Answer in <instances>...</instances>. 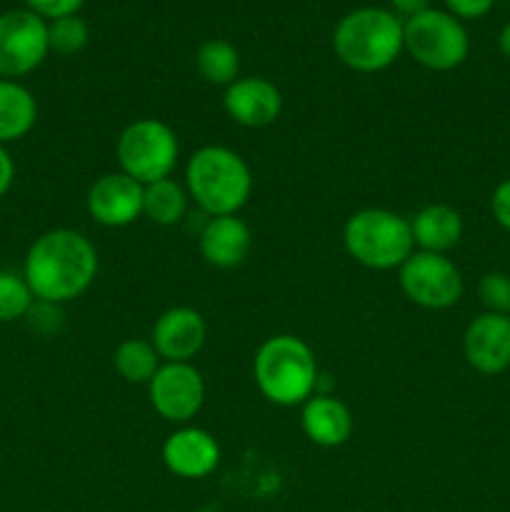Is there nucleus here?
<instances>
[{
	"mask_svg": "<svg viewBox=\"0 0 510 512\" xmlns=\"http://www.w3.org/2000/svg\"><path fill=\"white\" fill-rule=\"evenodd\" d=\"M98 250L73 228L38 235L25 253L23 278L35 300L65 305L80 298L98 278Z\"/></svg>",
	"mask_w": 510,
	"mask_h": 512,
	"instance_id": "nucleus-1",
	"label": "nucleus"
},
{
	"mask_svg": "<svg viewBox=\"0 0 510 512\" xmlns=\"http://www.w3.org/2000/svg\"><path fill=\"white\" fill-rule=\"evenodd\" d=\"M260 395L280 408H295L318 393V360L313 348L295 335H270L253 358Z\"/></svg>",
	"mask_w": 510,
	"mask_h": 512,
	"instance_id": "nucleus-2",
	"label": "nucleus"
},
{
	"mask_svg": "<svg viewBox=\"0 0 510 512\" xmlns=\"http://www.w3.org/2000/svg\"><path fill=\"white\" fill-rule=\"evenodd\" d=\"M185 190L210 218L238 215L253 193V173L235 150L225 145H203L185 165Z\"/></svg>",
	"mask_w": 510,
	"mask_h": 512,
	"instance_id": "nucleus-3",
	"label": "nucleus"
},
{
	"mask_svg": "<svg viewBox=\"0 0 510 512\" xmlns=\"http://www.w3.org/2000/svg\"><path fill=\"white\" fill-rule=\"evenodd\" d=\"M333 50L355 73H380L405 50L403 23L390 10L358 8L335 25Z\"/></svg>",
	"mask_w": 510,
	"mask_h": 512,
	"instance_id": "nucleus-4",
	"label": "nucleus"
},
{
	"mask_svg": "<svg viewBox=\"0 0 510 512\" xmlns=\"http://www.w3.org/2000/svg\"><path fill=\"white\" fill-rule=\"evenodd\" d=\"M350 258L370 270H398L415 253L413 230L405 215L388 208H363L343 225Z\"/></svg>",
	"mask_w": 510,
	"mask_h": 512,
	"instance_id": "nucleus-5",
	"label": "nucleus"
},
{
	"mask_svg": "<svg viewBox=\"0 0 510 512\" xmlns=\"http://www.w3.org/2000/svg\"><path fill=\"white\" fill-rule=\"evenodd\" d=\"M120 173L130 175L140 185L170 178L180 158L175 130L158 118H138L123 128L115 143Z\"/></svg>",
	"mask_w": 510,
	"mask_h": 512,
	"instance_id": "nucleus-6",
	"label": "nucleus"
},
{
	"mask_svg": "<svg viewBox=\"0 0 510 512\" xmlns=\"http://www.w3.org/2000/svg\"><path fill=\"white\" fill-rule=\"evenodd\" d=\"M403 48L428 70H453L465 63L470 40L455 15L428 8L403 23Z\"/></svg>",
	"mask_w": 510,
	"mask_h": 512,
	"instance_id": "nucleus-7",
	"label": "nucleus"
},
{
	"mask_svg": "<svg viewBox=\"0 0 510 512\" xmlns=\"http://www.w3.org/2000/svg\"><path fill=\"white\" fill-rule=\"evenodd\" d=\"M400 290L410 303L425 310H448L463 295V273L458 265L440 253L415 250L398 268Z\"/></svg>",
	"mask_w": 510,
	"mask_h": 512,
	"instance_id": "nucleus-8",
	"label": "nucleus"
},
{
	"mask_svg": "<svg viewBox=\"0 0 510 512\" xmlns=\"http://www.w3.org/2000/svg\"><path fill=\"white\" fill-rule=\"evenodd\" d=\"M48 45V23L33 10H8L0 15V78L18 80L40 68Z\"/></svg>",
	"mask_w": 510,
	"mask_h": 512,
	"instance_id": "nucleus-9",
	"label": "nucleus"
},
{
	"mask_svg": "<svg viewBox=\"0 0 510 512\" xmlns=\"http://www.w3.org/2000/svg\"><path fill=\"white\" fill-rule=\"evenodd\" d=\"M148 400L168 423H190L205 403L203 375L190 363H163L148 383Z\"/></svg>",
	"mask_w": 510,
	"mask_h": 512,
	"instance_id": "nucleus-10",
	"label": "nucleus"
},
{
	"mask_svg": "<svg viewBox=\"0 0 510 512\" xmlns=\"http://www.w3.org/2000/svg\"><path fill=\"white\" fill-rule=\"evenodd\" d=\"M88 215L103 228H128L143 215V185L125 173H105L85 195Z\"/></svg>",
	"mask_w": 510,
	"mask_h": 512,
	"instance_id": "nucleus-11",
	"label": "nucleus"
},
{
	"mask_svg": "<svg viewBox=\"0 0 510 512\" xmlns=\"http://www.w3.org/2000/svg\"><path fill=\"white\" fill-rule=\"evenodd\" d=\"M205 338H208V325L203 315L188 305H178L160 313L150 343L165 363H190L203 350Z\"/></svg>",
	"mask_w": 510,
	"mask_h": 512,
	"instance_id": "nucleus-12",
	"label": "nucleus"
},
{
	"mask_svg": "<svg viewBox=\"0 0 510 512\" xmlns=\"http://www.w3.org/2000/svg\"><path fill=\"white\" fill-rule=\"evenodd\" d=\"M223 110L243 128H268L280 118L283 95L268 78L250 75L230 83L223 93Z\"/></svg>",
	"mask_w": 510,
	"mask_h": 512,
	"instance_id": "nucleus-13",
	"label": "nucleus"
},
{
	"mask_svg": "<svg viewBox=\"0 0 510 512\" xmlns=\"http://www.w3.org/2000/svg\"><path fill=\"white\" fill-rule=\"evenodd\" d=\"M163 463L175 478L183 480H200L215 473L220 465V445L208 430L193 428V425H183V428L173 430L165 438Z\"/></svg>",
	"mask_w": 510,
	"mask_h": 512,
	"instance_id": "nucleus-14",
	"label": "nucleus"
},
{
	"mask_svg": "<svg viewBox=\"0 0 510 512\" xmlns=\"http://www.w3.org/2000/svg\"><path fill=\"white\" fill-rule=\"evenodd\" d=\"M463 355L473 370L498 375L510 368V315L483 313L470 320L463 335Z\"/></svg>",
	"mask_w": 510,
	"mask_h": 512,
	"instance_id": "nucleus-15",
	"label": "nucleus"
},
{
	"mask_svg": "<svg viewBox=\"0 0 510 512\" xmlns=\"http://www.w3.org/2000/svg\"><path fill=\"white\" fill-rule=\"evenodd\" d=\"M198 245L205 263L230 270L245 263L253 248V233L238 215H218V218H208V223L203 225Z\"/></svg>",
	"mask_w": 510,
	"mask_h": 512,
	"instance_id": "nucleus-16",
	"label": "nucleus"
},
{
	"mask_svg": "<svg viewBox=\"0 0 510 512\" xmlns=\"http://www.w3.org/2000/svg\"><path fill=\"white\" fill-rule=\"evenodd\" d=\"M300 428L318 448H340L353 435V413L343 400L315 393L300 410Z\"/></svg>",
	"mask_w": 510,
	"mask_h": 512,
	"instance_id": "nucleus-17",
	"label": "nucleus"
},
{
	"mask_svg": "<svg viewBox=\"0 0 510 512\" xmlns=\"http://www.w3.org/2000/svg\"><path fill=\"white\" fill-rule=\"evenodd\" d=\"M410 230H413L415 248L445 255L460 243L465 225L458 210L445 203H433L420 208L410 218Z\"/></svg>",
	"mask_w": 510,
	"mask_h": 512,
	"instance_id": "nucleus-18",
	"label": "nucleus"
},
{
	"mask_svg": "<svg viewBox=\"0 0 510 512\" xmlns=\"http://www.w3.org/2000/svg\"><path fill=\"white\" fill-rule=\"evenodd\" d=\"M38 123V100L18 80L0 78V145L23 140Z\"/></svg>",
	"mask_w": 510,
	"mask_h": 512,
	"instance_id": "nucleus-19",
	"label": "nucleus"
},
{
	"mask_svg": "<svg viewBox=\"0 0 510 512\" xmlns=\"http://www.w3.org/2000/svg\"><path fill=\"white\" fill-rule=\"evenodd\" d=\"M188 190L178 180L163 178L143 185V215L155 225H178L188 213Z\"/></svg>",
	"mask_w": 510,
	"mask_h": 512,
	"instance_id": "nucleus-20",
	"label": "nucleus"
},
{
	"mask_svg": "<svg viewBox=\"0 0 510 512\" xmlns=\"http://www.w3.org/2000/svg\"><path fill=\"white\" fill-rule=\"evenodd\" d=\"M113 365L125 383L148 385L163 363H160L158 350H155V345L150 343V340L130 338L123 340V343L115 348Z\"/></svg>",
	"mask_w": 510,
	"mask_h": 512,
	"instance_id": "nucleus-21",
	"label": "nucleus"
},
{
	"mask_svg": "<svg viewBox=\"0 0 510 512\" xmlns=\"http://www.w3.org/2000/svg\"><path fill=\"white\" fill-rule=\"evenodd\" d=\"M195 68H198L200 78L210 85H225L238 80L240 73V55L233 43L223 38L205 40L195 55Z\"/></svg>",
	"mask_w": 510,
	"mask_h": 512,
	"instance_id": "nucleus-22",
	"label": "nucleus"
},
{
	"mask_svg": "<svg viewBox=\"0 0 510 512\" xmlns=\"http://www.w3.org/2000/svg\"><path fill=\"white\" fill-rule=\"evenodd\" d=\"M35 295L23 273L0 270V323H15L30 313Z\"/></svg>",
	"mask_w": 510,
	"mask_h": 512,
	"instance_id": "nucleus-23",
	"label": "nucleus"
},
{
	"mask_svg": "<svg viewBox=\"0 0 510 512\" xmlns=\"http://www.w3.org/2000/svg\"><path fill=\"white\" fill-rule=\"evenodd\" d=\"M88 40H90V28L83 18H78V15H68V18L50 20L48 45L53 53L78 55L80 50L88 45Z\"/></svg>",
	"mask_w": 510,
	"mask_h": 512,
	"instance_id": "nucleus-24",
	"label": "nucleus"
},
{
	"mask_svg": "<svg viewBox=\"0 0 510 512\" xmlns=\"http://www.w3.org/2000/svg\"><path fill=\"white\" fill-rule=\"evenodd\" d=\"M478 298L485 313L510 315V275L508 273H485L478 283Z\"/></svg>",
	"mask_w": 510,
	"mask_h": 512,
	"instance_id": "nucleus-25",
	"label": "nucleus"
},
{
	"mask_svg": "<svg viewBox=\"0 0 510 512\" xmlns=\"http://www.w3.org/2000/svg\"><path fill=\"white\" fill-rule=\"evenodd\" d=\"M85 0H25L28 10L40 15L43 20H58L68 18V15H78Z\"/></svg>",
	"mask_w": 510,
	"mask_h": 512,
	"instance_id": "nucleus-26",
	"label": "nucleus"
},
{
	"mask_svg": "<svg viewBox=\"0 0 510 512\" xmlns=\"http://www.w3.org/2000/svg\"><path fill=\"white\" fill-rule=\"evenodd\" d=\"M25 320H28L30 328L38 330V333H55V330L60 328V305L35 300L30 313L25 315Z\"/></svg>",
	"mask_w": 510,
	"mask_h": 512,
	"instance_id": "nucleus-27",
	"label": "nucleus"
},
{
	"mask_svg": "<svg viewBox=\"0 0 510 512\" xmlns=\"http://www.w3.org/2000/svg\"><path fill=\"white\" fill-rule=\"evenodd\" d=\"M490 213H493L495 223H498L505 233H510V178L503 180V183L493 190Z\"/></svg>",
	"mask_w": 510,
	"mask_h": 512,
	"instance_id": "nucleus-28",
	"label": "nucleus"
},
{
	"mask_svg": "<svg viewBox=\"0 0 510 512\" xmlns=\"http://www.w3.org/2000/svg\"><path fill=\"white\" fill-rule=\"evenodd\" d=\"M493 3L495 0H445L450 15H455V18H465V20H478L483 18V15H488L490 8H493Z\"/></svg>",
	"mask_w": 510,
	"mask_h": 512,
	"instance_id": "nucleus-29",
	"label": "nucleus"
},
{
	"mask_svg": "<svg viewBox=\"0 0 510 512\" xmlns=\"http://www.w3.org/2000/svg\"><path fill=\"white\" fill-rule=\"evenodd\" d=\"M15 183V160L13 155L8 153L5 145H0V200L8 195V190L13 188Z\"/></svg>",
	"mask_w": 510,
	"mask_h": 512,
	"instance_id": "nucleus-30",
	"label": "nucleus"
},
{
	"mask_svg": "<svg viewBox=\"0 0 510 512\" xmlns=\"http://www.w3.org/2000/svg\"><path fill=\"white\" fill-rule=\"evenodd\" d=\"M395 10H400L403 15H415V13H423V10L430 8V0H390Z\"/></svg>",
	"mask_w": 510,
	"mask_h": 512,
	"instance_id": "nucleus-31",
	"label": "nucleus"
},
{
	"mask_svg": "<svg viewBox=\"0 0 510 512\" xmlns=\"http://www.w3.org/2000/svg\"><path fill=\"white\" fill-rule=\"evenodd\" d=\"M498 48H500V53H503L505 58L510 60V23H505L503 30H500V35H498Z\"/></svg>",
	"mask_w": 510,
	"mask_h": 512,
	"instance_id": "nucleus-32",
	"label": "nucleus"
}]
</instances>
